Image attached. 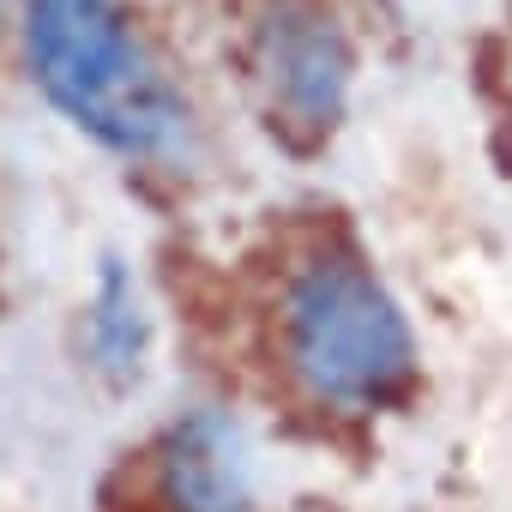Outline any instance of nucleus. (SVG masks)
<instances>
[{
  "label": "nucleus",
  "instance_id": "obj_2",
  "mask_svg": "<svg viewBox=\"0 0 512 512\" xmlns=\"http://www.w3.org/2000/svg\"><path fill=\"white\" fill-rule=\"evenodd\" d=\"M284 326L296 374L332 404H386L416 368V338L404 308L350 253L314 260L296 278Z\"/></svg>",
  "mask_w": 512,
  "mask_h": 512
},
{
  "label": "nucleus",
  "instance_id": "obj_3",
  "mask_svg": "<svg viewBox=\"0 0 512 512\" xmlns=\"http://www.w3.org/2000/svg\"><path fill=\"white\" fill-rule=\"evenodd\" d=\"M260 67L290 121L332 127L350 91V43L308 0H272L260 19Z\"/></svg>",
  "mask_w": 512,
  "mask_h": 512
},
{
  "label": "nucleus",
  "instance_id": "obj_5",
  "mask_svg": "<svg viewBox=\"0 0 512 512\" xmlns=\"http://www.w3.org/2000/svg\"><path fill=\"white\" fill-rule=\"evenodd\" d=\"M145 338H151V326H145V308H139V290H133L127 266H121V260H103L97 302H91V356H97V368H103L115 386L139 380V368H145Z\"/></svg>",
  "mask_w": 512,
  "mask_h": 512
},
{
  "label": "nucleus",
  "instance_id": "obj_1",
  "mask_svg": "<svg viewBox=\"0 0 512 512\" xmlns=\"http://www.w3.org/2000/svg\"><path fill=\"white\" fill-rule=\"evenodd\" d=\"M25 55L43 97L121 157H175L187 103L115 0H25Z\"/></svg>",
  "mask_w": 512,
  "mask_h": 512
},
{
  "label": "nucleus",
  "instance_id": "obj_4",
  "mask_svg": "<svg viewBox=\"0 0 512 512\" xmlns=\"http://www.w3.org/2000/svg\"><path fill=\"white\" fill-rule=\"evenodd\" d=\"M157 476H163V494L175 512H247V500H253L247 440L217 410H199L163 434Z\"/></svg>",
  "mask_w": 512,
  "mask_h": 512
}]
</instances>
